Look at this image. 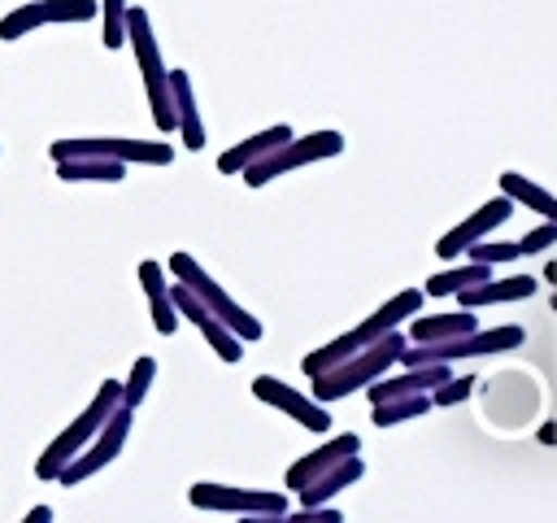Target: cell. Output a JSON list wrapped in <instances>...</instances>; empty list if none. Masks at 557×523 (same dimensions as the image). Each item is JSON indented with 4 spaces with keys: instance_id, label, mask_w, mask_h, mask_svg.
<instances>
[{
    "instance_id": "1",
    "label": "cell",
    "mask_w": 557,
    "mask_h": 523,
    "mask_svg": "<svg viewBox=\"0 0 557 523\" xmlns=\"http://www.w3.org/2000/svg\"><path fill=\"white\" fill-rule=\"evenodd\" d=\"M405 344H409V336H405L400 327L383 331L374 344L357 349L352 357H344V362H335V366L309 375V379H313V392H309V397H318V401L326 405V401H339V397H348V392L374 384L379 375H387V370L400 362V349H405Z\"/></svg>"
},
{
    "instance_id": "2",
    "label": "cell",
    "mask_w": 557,
    "mask_h": 523,
    "mask_svg": "<svg viewBox=\"0 0 557 523\" xmlns=\"http://www.w3.org/2000/svg\"><path fill=\"white\" fill-rule=\"evenodd\" d=\"M422 301H426V292H422V288H405V292H396V296H392V301H383L366 323H357L352 331H344V336L326 340L322 349L305 353V357H300V370H305V375H318V370H326V366H335V362L352 357L357 349L374 344L383 331H392V327H400L405 318H413V314L422 309Z\"/></svg>"
},
{
    "instance_id": "3",
    "label": "cell",
    "mask_w": 557,
    "mask_h": 523,
    "mask_svg": "<svg viewBox=\"0 0 557 523\" xmlns=\"http://www.w3.org/2000/svg\"><path fill=\"white\" fill-rule=\"evenodd\" d=\"M126 44L135 52V65L144 74V92H148V109H152V122L161 135L174 131V96H170V65L161 61V48H157V35H152V22L144 9L126 4Z\"/></svg>"
},
{
    "instance_id": "4",
    "label": "cell",
    "mask_w": 557,
    "mask_h": 523,
    "mask_svg": "<svg viewBox=\"0 0 557 523\" xmlns=\"http://www.w3.org/2000/svg\"><path fill=\"white\" fill-rule=\"evenodd\" d=\"M117 405H122V384H117V379H104V384L96 388V397L78 410V418H70V423L48 440V449L35 458V475H39V479H57L61 466L100 431V423H104Z\"/></svg>"
},
{
    "instance_id": "5",
    "label": "cell",
    "mask_w": 557,
    "mask_h": 523,
    "mask_svg": "<svg viewBox=\"0 0 557 523\" xmlns=\"http://www.w3.org/2000/svg\"><path fill=\"white\" fill-rule=\"evenodd\" d=\"M165 270H170L187 292H196V296H200V301H205V305H209V309H213V314H218V318H222V323H226L244 344L261 340V323H257V318H252L235 296H226V292H222V283H218V279H213V275H209L191 253H174V257L165 262Z\"/></svg>"
},
{
    "instance_id": "6",
    "label": "cell",
    "mask_w": 557,
    "mask_h": 523,
    "mask_svg": "<svg viewBox=\"0 0 557 523\" xmlns=\"http://www.w3.org/2000/svg\"><path fill=\"white\" fill-rule=\"evenodd\" d=\"M335 153H344V135H339V131L292 135V139H283L274 153H265L261 161H252V166L244 170V183H248V187H265L270 179L287 174V170H300V166H313V161L335 157Z\"/></svg>"
},
{
    "instance_id": "7",
    "label": "cell",
    "mask_w": 557,
    "mask_h": 523,
    "mask_svg": "<svg viewBox=\"0 0 557 523\" xmlns=\"http://www.w3.org/2000/svg\"><path fill=\"white\" fill-rule=\"evenodd\" d=\"M187 501L196 510H213V514H248V519H283L287 497L283 492H265V488H235V484H209L196 479L187 488Z\"/></svg>"
},
{
    "instance_id": "8",
    "label": "cell",
    "mask_w": 557,
    "mask_h": 523,
    "mask_svg": "<svg viewBox=\"0 0 557 523\" xmlns=\"http://www.w3.org/2000/svg\"><path fill=\"white\" fill-rule=\"evenodd\" d=\"M48 157H113V161H139V166H170L174 148L165 139H126V135H87V139H52Z\"/></svg>"
},
{
    "instance_id": "9",
    "label": "cell",
    "mask_w": 557,
    "mask_h": 523,
    "mask_svg": "<svg viewBox=\"0 0 557 523\" xmlns=\"http://www.w3.org/2000/svg\"><path fill=\"white\" fill-rule=\"evenodd\" d=\"M131 418H135V410H126V405H117L104 423H100V431L61 466V475H57V484H78V479H91L96 471H104L117 453H122V445H126V436H131Z\"/></svg>"
},
{
    "instance_id": "10",
    "label": "cell",
    "mask_w": 557,
    "mask_h": 523,
    "mask_svg": "<svg viewBox=\"0 0 557 523\" xmlns=\"http://www.w3.org/2000/svg\"><path fill=\"white\" fill-rule=\"evenodd\" d=\"M170 296H174L178 318H187V323L209 340V349H213L222 362H239V357H244V340H239V336H235V331H231V327H226V323H222L196 292H187V288L174 279V283H170Z\"/></svg>"
},
{
    "instance_id": "11",
    "label": "cell",
    "mask_w": 557,
    "mask_h": 523,
    "mask_svg": "<svg viewBox=\"0 0 557 523\" xmlns=\"http://www.w3.org/2000/svg\"><path fill=\"white\" fill-rule=\"evenodd\" d=\"M513 214V200L500 192V196H492V200H483L470 218H461L457 227H448L440 240H435V253L444 257V262H453V257H461L470 244H479V240H487L505 218Z\"/></svg>"
},
{
    "instance_id": "12",
    "label": "cell",
    "mask_w": 557,
    "mask_h": 523,
    "mask_svg": "<svg viewBox=\"0 0 557 523\" xmlns=\"http://www.w3.org/2000/svg\"><path fill=\"white\" fill-rule=\"evenodd\" d=\"M252 397L265 401V405H274V410H283V414L296 418L305 431H326V427H331V414H326V405H322L318 397H305V392H296L292 384L274 379V375H257V379H252Z\"/></svg>"
},
{
    "instance_id": "13",
    "label": "cell",
    "mask_w": 557,
    "mask_h": 523,
    "mask_svg": "<svg viewBox=\"0 0 557 523\" xmlns=\"http://www.w3.org/2000/svg\"><path fill=\"white\" fill-rule=\"evenodd\" d=\"M348 453H361V440L352 436V431H344V436H331L322 449H313V453H305V458H296L292 466H287V475H283V484L292 488V492H300V488H309L322 471H331L335 462H344Z\"/></svg>"
},
{
    "instance_id": "14",
    "label": "cell",
    "mask_w": 557,
    "mask_h": 523,
    "mask_svg": "<svg viewBox=\"0 0 557 523\" xmlns=\"http://www.w3.org/2000/svg\"><path fill=\"white\" fill-rule=\"evenodd\" d=\"M139 288L148 296V309H152V327L161 336H174L178 331V309H174V296H170V279H165V266L161 262H139Z\"/></svg>"
},
{
    "instance_id": "15",
    "label": "cell",
    "mask_w": 557,
    "mask_h": 523,
    "mask_svg": "<svg viewBox=\"0 0 557 523\" xmlns=\"http://www.w3.org/2000/svg\"><path fill=\"white\" fill-rule=\"evenodd\" d=\"M170 96H174V131L183 135V148L187 153H200L205 148V122H200V109H196L187 70H170Z\"/></svg>"
},
{
    "instance_id": "16",
    "label": "cell",
    "mask_w": 557,
    "mask_h": 523,
    "mask_svg": "<svg viewBox=\"0 0 557 523\" xmlns=\"http://www.w3.org/2000/svg\"><path fill=\"white\" fill-rule=\"evenodd\" d=\"M296 131L287 126V122H278V126H265V131H257V135H248V139H239V144H231L222 157H218V170L222 174H244L252 161H261L265 153H274L283 139H292Z\"/></svg>"
},
{
    "instance_id": "17",
    "label": "cell",
    "mask_w": 557,
    "mask_h": 523,
    "mask_svg": "<svg viewBox=\"0 0 557 523\" xmlns=\"http://www.w3.org/2000/svg\"><path fill=\"white\" fill-rule=\"evenodd\" d=\"M535 292V279L531 275H509V279H483L474 288H461L457 292V305L461 309H483V305H505V301H527Z\"/></svg>"
},
{
    "instance_id": "18",
    "label": "cell",
    "mask_w": 557,
    "mask_h": 523,
    "mask_svg": "<svg viewBox=\"0 0 557 523\" xmlns=\"http://www.w3.org/2000/svg\"><path fill=\"white\" fill-rule=\"evenodd\" d=\"M479 327V318H474V309H453V314H413L409 318V340L413 344H435V340H453V336H466V331H474Z\"/></svg>"
},
{
    "instance_id": "19",
    "label": "cell",
    "mask_w": 557,
    "mask_h": 523,
    "mask_svg": "<svg viewBox=\"0 0 557 523\" xmlns=\"http://www.w3.org/2000/svg\"><path fill=\"white\" fill-rule=\"evenodd\" d=\"M361 475H366V462H361L357 453H348L344 462H335V466H331V471H322V475H318L309 488H300V492H296V497H300V510L331 501L335 492H344V488H348V484H357Z\"/></svg>"
},
{
    "instance_id": "20",
    "label": "cell",
    "mask_w": 557,
    "mask_h": 523,
    "mask_svg": "<svg viewBox=\"0 0 557 523\" xmlns=\"http://www.w3.org/2000/svg\"><path fill=\"white\" fill-rule=\"evenodd\" d=\"M57 179L65 183H122L126 179V161L113 157H57Z\"/></svg>"
},
{
    "instance_id": "21",
    "label": "cell",
    "mask_w": 557,
    "mask_h": 523,
    "mask_svg": "<svg viewBox=\"0 0 557 523\" xmlns=\"http://www.w3.org/2000/svg\"><path fill=\"white\" fill-rule=\"evenodd\" d=\"M500 192H505L513 205H522V209H535L540 218L557 222V196H553L548 187L531 183L527 174H518V170H505V174H500Z\"/></svg>"
},
{
    "instance_id": "22",
    "label": "cell",
    "mask_w": 557,
    "mask_h": 523,
    "mask_svg": "<svg viewBox=\"0 0 557 523\" xmlns=\"http://www.w3.org/2000/svg\"><path fill=\"white\" fill-rule=\"evenodd\" d=\"M483 279H492V266H487V262H466V266H448V270L431 275L422 292H426V296H457L461 288H474V283H483Z\"/></svg>"
},
{
    "instance_id": "23",
    "label": "cell",
    "mask_w": 557,
    "mask_h": 523,
    "mask_svg": "<svg viewBox=\"0 0 557 523\" xmlns=\"http://www.w3.org/2000/svg\"><path fill=\"white\" fill-rule=\"evenodd\" d=\"M431 410V392H413V397H387V401H374V423L379 427H396L405 418H422Z\"/></svg>"
},
{
    "instance_id": "24",
    "label": "cell",
    "mask_w": 557,
    "mask_h": 523,
    "mask_svg": "<svg viewBox=\"0 0 557 523\" xmlns=\"http://www.w3.org/2000/svg\"><path fill=\"white\" fill-rule=\"evenodd\" d=\"M44 26H70V22H91L100 13V0H39Z\"/></svg>"
},
{
    "instance_id": "25",
    "label": "cell",
    "mask_w": 557,
    "mask_h": 523,
    "mask_svg": "<svg viewBox=\"0 0 557 523\" xmlns=\"http://www.w3.org/2000/svg\"><path fill=\"white\" fill-rule=\"evenodd\" d=\"M39 26H44V9H39V0H30V4H17V9H9V13L0 17V39L13 44V39H22V35L39 31Z\"/></svg>"
},
{
    "instance_id": "26",
    "label": "cell",
    "mask_w": 557,
    "mask_h": 523,
    "mask_svg": "<svg viewBox=\"0 0 557 523\" xmlns=\"http://www.w3.org/2000/svg\"><path fill=\"white\" fill-rule=\"evenodd\" d=\"M152 379H157V362H152V357H135V366H131V375H126V384H122V405L135 410V405L148 397Z\"/></svg>"
},
{
    "instance_id": "27",
    "label": "cell",
    "mask_w": 557,
    "mask_h": 523,
    "mask_svg": "<svg viewBox=\"0 0 557 523\" xmlns=\"http://www.w3.org/2000/svg\"><path fill=\"white\" fill-rule=\"evenodd\" d=\"M100 17H104V48H122L126 44V0H100Z\"/></svg>"
},
{
    "instance_id": "28",
    "label": "cell",
    "mask_w": 557,
    "mask_h": 523,
    "mask_svg": "<svg viewBox=\"0 0 557 523\" xmlns=\"http://www.w3.org/2000/svg\"><path fill=\"white\" fill-rule=\"evenodd\" d=\"M470 253V262H487V266H500V262H518L522 257V248H518V240H479V244H470L466 248Z\"/></svg>"
},
{
    "instance_id": "29",
    "label": "cell",
    "mask_w": 557,
    "mask_h": 523,
    "mask_svg": "<svg viewBox=\"0 0 557 523\" xmlns=\"http://www.w3.org/2000/svg\"><path fill=\"white\" fill-rule=\"evenodd\" d=\"M470 388H474V379H457V375H448L444 384H435L431 388V405H457V401H466L470 397Z\"/></svg>"
},
{
    "instance_id": "30",
    "label": "cell",
    "mask_w": 557,
    "mask_h": 523,
    "mask_svg": "<svg viewBox=\"0 0 557 523\" xmlns=\"http://www.w3.org/2000/svg\"><path fill=\"white\" fill-rule=\"evenodd\" d=\"M548 244H557V222H548V218H544V222H540L535 231H527V235L518 240V248H522V257H531V253H544Z\"/></svg>"
},
{
    "instance_id": "31",
    "label": "cell",
    "mask_w": 557,
    "mask_h": 523,
    "mask_svg": "<svg viewBox=\"0 0 557 523\" xmlns=\"http://www.w3.org/2000/svg\"><path fill=\"white\" fill-rule=\"evenodd\" d=\"M48 519H52L48 506H30V510H26V523H48Z\"/></svg>"
}]
</instances>
